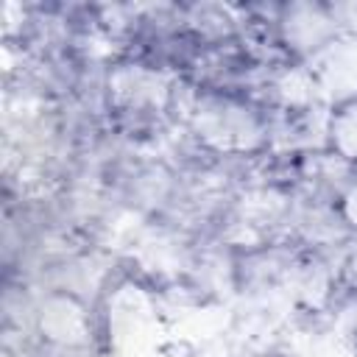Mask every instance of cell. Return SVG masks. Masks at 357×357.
<instances>
[{"instance_id":"obj_1","label":"cell","mask_w":357,"mask_h":357,"mask_svg":"<svg viewBox=\"0 0 357 357\" xmlns=\"http://www.w3.org/2000/svg\"><path fill=\"white\" fill-rule=\"evenodd\" d=\"M329 151L343 162H357V95L340 100L329 117Z\"/></svg>"},{"instance_id":"obj_2","label":"cell","mask_w":357,"mask_h":357,"mask_svg":"<svg viewBox=\"0 0 357 357\" xmlns=\"http://www.w3.org/2000/svg\"><path fill=\"white\" fill-rule=\"evenodd\" d=\"M343 218H346V223H351V226H357V187H351L346 195H343Z\"/></svg>"}]
</instances>
